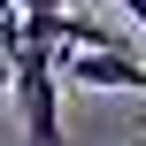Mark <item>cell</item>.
Instances as JSON below:
<instances>
[{
  "instance_id": "277c9868",
  "label": "cell",
  "mask_w": 146,
  "mask_h": 146,
  "mask_svg": "<svg viewBox=\"0 0 146 146\" xmlns=\"http://www.w3.org/2000/svg\"><path fill=\"white\" fill-rule=\"evenodd\" d=\"M23 15H69V0H23Z\"/></svg>"
},
{
  "instance_id": "6da1fadb",
  "label": "cell",
  "mask_w": 146,
  "mask_h": 146,
  "mask_svg": "<svg viewBox=\"0 0 146 146\" xmlns=\"http://www.w3.org/2000/svg\"><path fill=\"white\" fill-rule=\"evenodd\" d=\"M15 115H23V146H69V131H62V69L38 46L15 62Z\"/></svg>"
},
{
  "instance_id": "8992f818",
  "label": "cell",
  "mask_w": 146,
  "mask_h": 146,
  "mask_svg": "<svg viewBox=\"0 0 146 146\" xmlns=\"http://www.w3.org/2000/svg\"><path fill=\"white\" fill-rule=\"evenodd\" d=\"M0 92H15V69H0Z\"/></svg>"
},
{
  "instance_id": "3957f363",
  "label": "cell",
  "mask_w": 146,
  "mask_h": 146,
  "mask_svg": "<svg viewBox=\"0 0 146 146\" xmlns=\"http://www.w3.org/2000/svg\"><path fill=\"white\" fill-rule=\"evenodd\" d=\"M23 23H31V15H23V0H0V69H15V62H23Z\"/></svg>"
},
{
  "instance_id": "7a4b0ae2",
  "label": "cell",
  "mask_w": 146,
  "mask_h": 146,
  "mask_svg": "<svg viewBox=\"0 0 146 146\" xmlns=\"http://www.w3.org/2000/svg\"><path fill=\"white\" fill-rule=\"evenodd\" d=\"M62 85H85V92H146V62L131 46H100V54H54Z\"/></svg>"
},
{
  "instance_id": "5b68a950",
  "label": "cell",
  "mask_w": 146,
  "mask_h": 146,
  "mask_svg": "<svg viewBox=\"0 0 146 146\" xmlns=\"http://www.w3.org/2000/svg\"><path fill=\"white\" fill-rule=\"evenodd\" d=\"M115 8H123V15H131V23H146V0H115Z\"/></svg>"
}]
</instances>
